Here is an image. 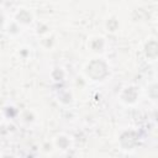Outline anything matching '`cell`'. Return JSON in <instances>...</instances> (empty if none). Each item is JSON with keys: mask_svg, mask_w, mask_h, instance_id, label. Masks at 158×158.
I'll use <instances>...</instances> for the list:
<instances>
[{"mask_svg": "<svg viewBox=\"0 0 158 158\" xmlns=\"http://www.w3.org/2000/svg\"><path fill=\"white\" fill-rule=\"evenodd\" d=\"M88 74L93 79L100 80V79H102V78L106 77V74H107V67H106V64L102 60H99V59L93 60L89 64V67H88Z\"/></svg>", "mask_w": 158, "mask_h": 158, "instance_id": "1", "label": "cell"}, {"mask_svg": "<svg viewBox=\"0 0 158 158\" xmlns=\"http://www.w3.org/2000/svg\"><path fill=\"white\" fill-rule=\"evenodd\" d=\"M120 142H121V146L123 148H132L136 143H137V136L135 132H125L121 138H120Z\"/></svg>", "mask_w": 158, "mask_h": 158, "instance_id": "2", "label": "cell"}, {"mask_svg": "<svg viewBox=\"0 0 158 158\" xmlns=\"http://www.w3.org/2000/svg\"><path fill=\"white\" fill-rule=\"evenodd\" d=\"M146 54L149 58H156L158 57V43L154 41H151L146 44Z\"/></svg>", "mask_w": 158, "mask_h": 158, "instance_id": "3", "label": "cell"}, {"mask_svg": "<svg viewBox=\"0 0 158 158\" xmlns=\"http://www.w3.org/2000/svg\"><path fill=\"white\" fill-rule=\"evenodd\" d=\"M135 93H137L136 91V89L135 88H130V89H127L125 93H123V95H122V98L126 100V101H135V99H136V96H137V94H135Z\"/></svg>", "mask_w": 158, "mask_h": 158, "instance_id": "4", "label": "cell"}, {"mask_svg": "<svg viewBox=\"0 0 158 158\" xmlns=\"http://www.w3.org/2000/svg\"><path fill=\"white\" fill-rule=\"evenodd\" d=\"M17 19L19 20H21V21H23V22H30L31 21V15L27 12V11H21L19 15H17Z\"/></svg>", "mask_w": 158, "mask_h": 158, "instance_id": "5", "label": "cell"}, {"mask_svg": "<svg viewBox=\"0 0 158 158\" xmlns=\"http://www.w3.org/2000/svg\"><path fill=\"white\" fill-rule=\"evenodd\" d=\"M149 95L152 98H158V84H154L149 89Z\"/></svg>", "mask_w": 158, "mask_h": 158, "instance_id": "6", "label": "cell"}]
</instances>
